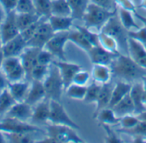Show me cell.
Returning a JSON list of instances; mask_svg holds the SVG:
<instances>
[{
    "instance_id": "74e56055",
    "label": "cell",
    "mask_w": 146,
    "mask_h": 143,
    "mask_svg": "<svg viewBox=\"0 0 146 143\" xmlns=\"http://www.w3.org/2000/svg\"><path fill=\"white\" fill-rule=\"evenodd\" d=\"M21 64L20 56H9V57H4L2 62L1 69L2 72L6 75L7 73L10 72L12 70L16 68L18 66Z\"/></svg>"
},
{
    "instance_id": "4dcf8cb0",
    "label": "cell",
    "mask_w": 146,
    "mask_h": 143,
    "mask_svg": "<svg viewBox=\"0 0 146 143\" xmlns=\"http://www.w3.org/2000/svg\"><path fill=\"white\" fill-rule=\"evenodd\" d=\"M98 39H99V45H101L106 50L114 54L121 53L119 50L118 43L112 36L100 31L98 32Z\"/></svg>"
},
{
    "instance_id": "ac0fdd59",
    "label": "cell",
    "mask_w": 146,
    "mask_h": 143,
    "mask_svg": "<svg viewBox=\"0 0 146 143\" xmlns=\"http://www.w3.org/2000/svg\"><path fill=\"white\" fill-rule=\"evenodd\" d=\"M50 113V100L44 98L43 101L35 105L33 110L31 120L36 124H44L49 121Z\"/></svg>"
},
{
    "instance_id": "836d02e7",
    "label": "cell",
    "mask_w": 146,
    "mask_h": 143,
    "mask_svg": "<svg viewBox=\"0 0 146 143\" xmlns=\"http://www.w3.org/2000/svg\"><path fill=\"white\" fill-rule=\"evenodd\" d=\"M65 90L66 95L69 98L78 101H83L86 92V86L71 84L68 87H67Z\"/></svg>"
},
{
    "instance_id": "7402d4cb",
    "label": "cell",
    "mask_w": 146,
    "mask_h": 143,
    "mask_svg": "<svg viewBox=\"0 0 146 143\" xmlns=\"http://www.w3.org/2000/svg\"><path fill=\"white\" fill-rule=\"evenodd\" d=\"M47 20L55 33L59 32L70 31V28L73 26V21H74L72 16L50 15Z\"/></svg>"
},
{
    "instance_id": "94428289",
    "label": "cell",
    "mask_w": 146,
    "mask_h": 143,
    "mask_svg": "<svg viewBox=\"0 0 146 143\" xmlns=\"http://www.w3.org/2000/svg\"><path fill=\"white\" fill-rule=\"evenodd\" d=\"M142 101H143V104L146 107V91H144V94H143V98H142Z\"/></svg>"
},
{
    "instance_id": "484cf974",
    "label": "cell",
    "mask_w": 146,
    "mask_h": 143,
    "mask_svg": "<svg viewBox=\"0 0 146 143\" xmlns=\"http://www.w3.org/2000/svg\"><path fill=\"white\" fill-rule=\"evenodd\" d=\"M41 18L43 17L39 16L37 13H16V23L20 32L39 20Z\"/></svg>"
},
{
    "instance_id": "1f68e13d",
    "label": "cell",
    "mask_w": 146,
    "mask_h": 143,
    "mask_svg": "<svg viewBox=\"0 0 146 143\" xmlns=\"http://www.w3.org/2000/svg\"><path fill=\"white\" fill-rule=\"evenodd\" d=\"M51 15L71 16V9L68 0H51Z\"/></svg>"
},
{
    "instance_id": "f907efd6",
    "label": "cell",
    "mask_w": 146,
    "mask_h": 143,
    "mask_svg": "<svg viewBox=\"0 0 146 143\" xmlns=\"http://www.w3.org/2000/svg\"><path fill=\"white\" fill-rule=\"evenodd\" d=\"M90 2L110 11H115L117 9L115 0H90Z\"/></svg>"
},
{
    "instance_id": "e0dca14e",
    "label": "cell",
    "mask_w": 146,
    "mask_h": 143,
    "mask_svg": "<svg viewBox=\"0 0 146 143\" xmlns=\"http://www.w3.org/2000/svg\"><path fill=\"white\" fill-rule=\"evenodd\" d=\"M128 52L134 61L146 69V49L140 42L129 38Z\"/></svg>"
},
{
    "instance_id": "7dc6e473",
    "label": "cell",
    "mask_w": 146,
    "mask_h": 143,
    "mask_svg": "<svg viewBox=\"0 0 146 143\" xmlns=\"http://www.w3.org/2000/svg\"><path fill=\"white\" fill-rule=\"evenodd\" d=\"M128 36L131 38H133L140 42L143 45L146 44V26L140 27L137 30L128 31Z\"/></svg>"
},
{
    "instance_id": "f6af8a7d",
    "label": "cell",
    "mask_w": 146,
    "mask_h": 143,
    "mask_svg": "<svg viewBox=\"0 0 146 143\" xmlns=\"http://www.w3.org/2000/svg\"><path fill=\"white\" fill-rule=\"evenodd\" d=\"M102 127L104 128V130H105L106 136H105V142L110 143H120L122 142V140L120 138V136L117 135V133L112 130L110 125H101Z\"/></svg>"
},
{
    "instance_id": "277c9868",
    "label": "cell",
    "mask_w": 146,
    "mask_h": 143,
    "mask_svg": "<svg viewBox=\"0 0 146 143\" xmlns=\"http://www.w3.org/2000/svg\"><path fill=\"white\" fill-rule=\"evenodd\" d=\"M43 84L45 90L46 98L52 101H61L65 87L59 69L55 64L52 63L50 66L48 74L43 80Z\"/></svg>"
},
{
    "instance_id": "60d3db41",
    "label": "cell",
    "mask_w": 146,
    "mask_h": 143,
    "mask_svg": "<svg viewBox=\"0 0 146 143\" xmlns=\"http://www.w3.org/2000/svg\"><path fill=\"white\" fill-rule=\"evenodd\" d=\"M74 27L76 29H78L79 31H80L84 36L86 38V39L90 42V43L92 46H96V45H99V39H98V33H96L92 31V29L86 27V26H78L75 25Z\"/></svg>"
},
{
    "instance_id": "ee69618b",
    "label": "cell",
    "mask_w": 146,
    "mask_h": 143,
    "mask_svg": "<svg viewBox=\"0 0 146 143\" xmlns=\"http://www.w3.org/2000/svg\"><path fill=\"white\" fill-rule=\"evenodd\" d=\"M16 13H36L33 4V0H18L16 8Z\"/></svg>"
},
{
    "instance_id": "3957f363",
    "label": "cell",
    "mask_w": 146,
    "mask_h": 143,
    "mask_svg": "<svg viewBox=\"0 0 146 143\" xmlns=\"http://www.w3.org/2000/svg\"><path fill=\"white\" fill-rule=\"evenodd\" d=\"M117 9L115 11H110L90 2L82 20H84L85 26L90 29L96 28L100 31L105 23L113 15H115Z\"/></svg>"
},
{
    "instance_id": "603a6c76",
    "label": "cell",
    "mask_w": 146,
    "mask_h": 143,
    "mask_svg": "<svg viewBox=\"0 0 146 143\" xmlns=\"http://www.w3.org/2000/svg\"><path fill=\"white\" fill-rule=\"evenodd\" d=\"M30 88V84L28 82H24L23 80L18 81V82H14V83H9L8 86V90L15 101L16 102H21L24 101L27 92Z\"/></svg>"
},
{
    "instance_id": "44dd1931",
    "label": "cell",
    "mask_w": 146,
    "mask_h": 143,
    "mask_svg": "<svg viewBox=\"0 0 146 143\" xmlns=\"http://www.w3.org/2000/svg\"><path fill=\"white\" fill-rule=\"evenodd\" d=\"M113 85L110 84V82L107 84H102L101 91L98 96V98L96 101V109L93 113V118L97 116V114L103 109L109 107L110 102L111 100V95H112V90H113Z\"/></svg>"
},
{
    "instance_id": "c3c4849f",
    "label": "cell",
    "mask_w": 146,
    "mask_h": 143,
    "mask_svg": "<svg viewBox=\"0 0 146 143\" xmlns=\"http://www.w3.org/2000/svg\"><path fill=\"white\" fill-rule=\"evenodd\" d=\"M89 80H90V74H89V72L80 69L74 75V78H73L72 84L86 86V84L89 82Z\"/></svg>"
},
{
    "instance_id": "91938a15",
    "label": "cell",
    "mask_w": 146,
    "mask_h": 143,
    "mask_svg": "<svg viewBox=\"0 0 146 143\" xmlns=\"http://www.w3.org/2000/svg\"><path fill=\"white\" fill-rule=\"evenodd\" d=\"M7 142V140L5 139V137L3 136V132L0 130V143H4Z\"/></svg>"
},
{
    "instance_id": "9c48e42d",
    "label": "cell",
    "mask_w": 146,
    "mask_h": 143,
    "mask_svg": "<svg viewBox=\"0 0 146 143\" xmlns=\"http://www.w3.org/2000/svg\"><path fill=\"white\" fill-rule=\"evenodd\" d=\"M54 33L55 32H53L48 20L43 19L34 35L27 42V47L43 49Z\"/></svg>"
},
{
    "instance_id": "8d00e7d4",
    "label": "cell",
    "mask_w": 146,
    "mask_h": 143,
    "mask_svg": "<svg viewBox=\"0 0 146 143\" xmlns=\"http://www.w3.org/2000/svg\"><path fill=\"white\" fill-rule=\"evenodd\" d=\"M15 102L8 89L0 93V114L6 113Z\"/></svg>"
},
{
    "instance_id": "8fae6325",
    "label": "cell",
    "mask_w": 146,
    "mask_h": 143,
    "mask_svg": "<svg viewBox=\"0 0 146 143\" xmlns=\"http://www.w3.org/2000/svg\"><path fill=\"white\" fill-rule=\"evenodd\" d=\"M27 47V41L21 36V34H18L16 37L4 43L2 46V52L4 57L9 56H20L21 53Z\"/></svg>"
},
{
    "instance_id": "4fadbf2b",
    "label": "cell",
    "mask_w": 146,
    "mask_h": 143,
    "mask_svg": "<svg viewBox=\"0 0 146 143\" xmlns=\"http://www.w3.org/2000/svg\"><path fill=\"white\" fill-rule=\"evenodd\" d=\"M52 63L55 64L59 69V72L63 80L64 87L66 90L67 87H68L72 84L74 75L76 74L78 71L81 69V67L76 63L68 62L67 61H53Z\"/></svg>"
},
{
    "instance_id": "9f6ffc18",
    "label": "cell",
    "mask_w": 146,
    "mask_h": 143,
    "mask_svg": "<svg viewBox=\"0 0 146 143\" xmlns=\"http://www.w3.org/2000/svg\"><path fill=\"white\" fill-rule=\"evenodd\" d=\"M133 14H134V15H135V16H136V17H137V18H138V19H139V20H140V21L145 25V26H146V16H144V15L139 14L137 11H136V12H134Z\"/></svg>"
},
{
    "instance_id": "6da1fadb",
    "label": "cell",
    "mask_w": 146,
    "mask_h": 143,
    "mask_svg": "<svg viewBox=\"0 0 146 143\" xmlns=\"http://www.w3.org/2000/svg\"><path fill=\"white\" fill-rule=\"evenodd\" d=\"M112 76L129 83L140 81L146 76V69L140 67L133 59L127 55L119 53L110 65Z\"/></svg>"
},
{
    "instance_id": "6125c7cd",
    "label": "cell",
    "mask_w": 146,
    "mask_h": 143,
    "mask_svg": "<svg viewBox=\"0 0 146 143\" xmlns=\"http://www.w3.org/2000/svg\"><path fill=\"white\" fill-rule=\"evenodd\" d=\"M4 56H3V54L2 51H0V69H1V66H2V62H3V60Z\"/></svg>"
},
{
    "instance_id": "83f0119b",
    "label": "cell",
    "mask_w": 146,
    "mask_h": 143,
    "mask_svg": "<svg viewBox=\"0 0 146 143\" xmlns=\"http://www.w3.org/2000/svg\"><path fill=\"white\" fill-rule=\"evenodd\" d=\"M74 20H82L90 3V0H68Z\"/></svg>"
},
{
    "instance_id": "db71d44e",
    "label": "cell",
    "mask_w": 146,
    "mask_h": 143,
    "mask_svg": "<svg viewBox=\"0 0 146 143\" xmlns=\"http://www.w3.org/2000/svg\"><path fill=\"white\" fill-rule=\"evenodd\" d=\"M9 84V82L7 79L4 73L3 72H0V93H2L3 90L8 89Z\"/></svg>"
},
{
    "instance_id": "d590c367",
    "label": "cell",
    "mask_w": 146,
    "mask_h": 143,
    "mask_svg": "<svg viewBox=\"0 0 146 143\" xmlns=\"http://www.w3.org/2000/svg\"><path fill=\"white\" fill-rule=\"evenodd\" d=\"M101 88H102V84L94 81V83H92V84L86 87V96L83 101L88 104L96 103L98 98V96L100 94Z\"/></svg>"
},
{
    "instance_id": "03108f58",
    "label": "cell",
    "mask_w": 146,
    "mask_h": 143,
    "mask_svg": "<svg viewBox=\"0 0 146 143\" xmlns=\"http://www.w3.org/2000/svg\"><path fill=\"white\" fill-rule=\"evenodd\" d=\"M144 46H145V49H146V44H145V45H144Z\"/></svg>"
},
{
    "instance_id": "d6986e66",
    "label": "cell",
    "mask_w": 146,
    "mask_h": 143,
    "mask_svg": "<svg viewBox=\"0 0 146 143\" xmlns=\"http://www.w3.org/2000/svg\"><path fill=\"white\" fill-rule=\"evenodd\" d=\"M144 91L145 90H144L142 83L140 81H137L133 84L129 96H130V97L133 102V105H134V108H135L134 114L135 115H139L146 110V107L143 104V101H142Z\"/></svg>"
},
{
    "instance_id": "e7e4bbea",
    "label": "cell",
    "mask_w": 146,
    "mask_h": 143,
    "mask_svg": "<svg viewBox=\"0 0 146 143\" xmlns=\"http://www.w3.org/2000/svg\"><path fill=\"white\" fill-rule=\"evenodd\" d=\"M2 46H3V43H2V40L0 38V51H2Z\"/></svg>"
},
{
    "instance_id": "9a60e30c",
    "label": "cell",
    "mask_w": 146,
    "mask_h": 143,
    "mask_svg": "<svg viewBox=\"0 0 146 143\" xmlns=\"http://www.w3.org/2000/svg\"><path fill=\"white\" fill-rule=\"evenodd\" d=\"M41 49L34 47H27L20 55L21 64L26 72V77L30 78V74L33 69L38 65V54Z\"/></svg>"
},
{
    "instance_id": "ffe728a7",
    "label": "cell",
    "mask_w": 146,
    "mask_h": 143,
    "mask_svg": "<svg viewBox=\"0 0 146 143\" xmlns=\"http://www.w3.org/2000/svg\"><path fill=\"white\" fill-rule=\"evenodd\" d=\"M133 84L129 82H126L123 80H119L113 87L111 100L110 102L109 107H113L116 103H118L121 99H123L126 96L129 95Z\"/></svg>"
},
{
    "instance_id": "816d5d0a",
    "label": "cell",
    "mask_w": 146,
    "mask_h": 143,
    "mask_svg": "<svg viewBox=\"0 0 146 143\" xmlns=\"http://www.w3.org/2000/svg\"><path fill=\"white\" fill-rule=\"evenodd\" d=\"M115 3L120 8L125 9L133 13L136 12V6L132 0H115Z\"/></svg>"
},
{
    "instance_id": "be15d7a7",
    "label": "cell",
    "mask_w": 146,
    "mask_h": 143,
    "mask_svg": "<svg viewBox=\"0 0 146 143\" xmlns=\"http://www.w3.org/2000/svg\"><path fill=\"white\" fill-rule=\"evenodd\" d=\"M140 6H141L142 8H144V9H146V0H142V1H141Z\"/></svg>"
},
{
    "instance_id": "680465c9",
    "label": "cell",
    "mask_w": 146,
    "mask_h": 143,
    "mask_svg": "<svg viewBox=\"0 0 146 143\" xmlns=\"http://www.w3.org/2000/svg\"><path fill=\"white\" fill-rule=\"evenodd\" d=\"M141 83H142V85H143V88H144V90L146 91V76L145 77H143L142 78H141Z\"/></svg>"
},
{
    "instance_id": "4316f807",
    "label": "cell",
    "mask_w": 146,
    "mask_h": 143,
    "mask_svg": "<svg viewBox=\"0 0 146 143\" xmlns=\"http://www.w3.org/2000/svg\"><path fill=\"white\" fill-rule=\"evenodd\" d=\"M117 14H118V17H119L120 21L121 22L122 26L127 31H131L133 29L137 30V29L140 28L139 25L135 21V20L133 16V12L119 7L117 9Z\"/></svg>"
},
{
    "instance_id": "681fc988",
    "label": "cell",
    "mask_w": 146,
    "mask_h": 143,
    "mask_svg": "<svg viewBox=\"0 0 146 143\" xmlns=\"http://www.w3.org/2000/svg\"><path fill=\"white\" fill-rule=\"evenodd\" d=\"M43 19H44V18H41L39 20H38L37 22L33 23V25H31L30 26H28L27 28H26L25 30H23L22 32H20L27 42L34 35V33L36 32V31H37V29H38V26H39V24H40V22H41V20Z\"/></svg>"
},
{
    "instance_id": "5b68a950",
    "label": "cell",
    "mask_w": 146,
    "mask_h": 143,
    "mask_svg": "<svg viewBox=\"0 0 146 143\" xmlns=\"http://www.w3.org/2000/svg\"><path fill=\"white\" fill-rule=\"evenodd\" d=\"M47 136L53 138L56 142H84L76 130L68 126L50 125L47 127Z\"/></svg>"
},
{
    "instance_id": "d4e9b609",
    "label": "cell",
    "mask_w": 146,
    "mask_h": 143,
    "mask_svg": "<svg viewBox=\"0 0 146 143\" xmlns=\"http://www.w3.org/2000/svg\"><path fill=\"white\" fill-rule=\"evenodd\" d=\"M116 116L119 118L127 114H134V105L129 95L126 96L118 103H116L113 107H111Z\"/></svg>"
},
{
    "instance_id": "11a10c76",
    "label": "cell",
    "mask_w": 146,
    "mask_h": 143,
    "mask_svg": "<svg viewBox=\"0 0 146 143\" xmlns=\"http://www.w3.org/2000/svg\"><path fill=\"white\" fill-rule=\"evenodd\" d=\"M6 14H7V13L5 12V10L3 8V6L0 4V26L2 25L3 21L4 20V19L6 17Z\"/></svg>"
},
{
    "instance_id": "30bf717a",
    "label": "cell",
    "mask_w": 146,
    "mask_h": 143,
    "mask_svg": "<svg viewBox=\"0 0 146 143\" xmlns=\"http://www.w3.org/2000/svg\"><path fill=\"white\" fill-rule=\"evenodd\" d=\"M20 34L16 23V12L12 11L6 14L4 20L0 26V38L3 44Z\"/></svg>"
},
{
    "instance_id": "bcb514c9",
    "label": "cell",
    "mask_w": 146,
    "mask_h": 143,
    "mask_svg": "<svg viewBox=\"0 0 146 143\" xmlns=\"http://www.w3.org/2000/svg\"><path fill=\"white\" fill-rule=\"evenodd\" d=\"M54 56L50 52H49L45 49H41L38 54V64L44 65V66H50L53 62Z\"/></svg>"
},
{
    "instance_id": "d6a6232c",
    "label": "cell",
    "mask_w": 146,
    "mask_h": 143,
    "mask_svg": "<svg viewBox=\"0 0 146 143\" xmlns=\"http://www.w3.org/2000/svg\"><path fill=\"white\" fill-rule=\"evenodd\" d=\"M33 4L39 16L48 19L51 15V0H33Z\"/></svg>"
},
{
    "instance_id": "f546056e",
    "label": "cell",
    "mask_w": 146,
    "mask_h": 143,
    "mask_svg": "<svg viewBox=\"0 0 146 143\" xmlns=\"http://www.w3.org/2000/svg\"><path fill=\"white\" fill-rule=\"evenodd\" d=\"M68 41L76 44L78 47H80L86 52H88L90 50V49L92 47V45L86 39V38L84 36V34L76 28L74 31H69Z\"/></svg>"
},
{
    "instance_id": "7bdbcfd3",
    "label": "cell",
    "mask_w": 146,
    "mask_h": 143,
    "mask_svg": "<svg viewBox=\"0 0 146 143\" xmlns=\"http://www.w3.org/2000/svg\"><path fill=\"white\" fill-rule=\"evenodd\" d=\"M5 76L9 83L18 82V81L23 80V78L26 77V72H25V69H24L22 64H21L16 68L12 70L10 72L7 73Z\"/></svg>"
},
{
    "instance_id": "ba28073f",
    "label": "cell",
    "mask_w": 146,
    "mask_h": 143,
    "mask_svg": "<svg viewBox=\"0 0 146 143\" xmlns=\"http://www.w3.org/2000/svg\"><path fill=\"white\" fill-rule=\"evenodd\" d=\"M0 130L3 133L14 134V133H33L39 131L40 129L34 125L28 124L27 122L20 121L12 118L6 117L0 122Z\"/></svg>"
},
{
    "instance_id": "e575fe53",
    "label": "cell",
    "mask_w": 146,
    "mask_h": 143,
    "mask_svg": "<svg viewBox=\"0 0 146 143\" xmlns=\"http://www.w3.org/2000/svg\"><path fill=\"white\" fill-rule=\"evenodd\" d=\"M118 132L122 133V134H126L128 136H140L143 137L146 140V121L145 120H141L133 128L131 129H127V130H124V129H119L117 130Z\"/></svg>"
},
{
    "instance_id": "f35d334b",
    "label": "cell",
    "mask_w": 146,
    "mask_h": 143,
    "mask_svg": "<svg viewBox=\"0 0 146 143\" xmlns=\"http://www.w3.org/2000/svg\"><path fill=\"white\" fill-rule=\"evenodd\" d=\"M50 66H44V65H40L38 64L31 72L30 74V79L32 80H38V81H43L45 77L48 74Z\"/></svg>"
},
{
    "instance_id": "5bb4252c",
    "label": "cell",
    "mask_w": 146,
    "mask_h": 143,
    "mask_svg": "<svg viewBox=\"0 0 146 143\" xmlns=\"http://www.w3.org/2000/svg\"><path fill=\"white\" fill-rule=\"evenodd\" d=\"M33 107L25 101L15 102L12 107L5 113L6 117L12 118L20 121L27 122L33 115Z\"/></svg>"
},
{
    "instance_id": "f5cc1de1",
    "label": "cell",
    "mask_w": 146,
    "mask_h": 143,
    "mask_svg": "<svg viewBox=\"0 0 146 143\" xmlns=\"http://www.w3.org/2000/svg\"><path fill=\"white\" fill-rule=\"evenodd\" d=\"M18 0H0V4L4 9L5 12L8 14L12 11H15L16 4Z\"/></svg>"
},
{
    "instance_id": "f1b7e54d",
    "label": "cell",
    "mask_w": 146,
    "mask_h": 143,
    "mask_svg": "<svg viewBox=\"0 0 146 143\" xmlns=\"http://www.w3.org/2000/svg\"><path fill=\"white\" fill-rule=\"evenodd\" d=\"M100 123V125H119L120 123V118L116 116L115 112L110 107H106L103 110H101L97 116L95 117Z\"/></svg>"
},
{
    "instance_id": "7a4b0ae2",
    "label": "cell",
    "mask_w": 146,
    "mask_h": 143,
    "mask_svg": "<svg viewBox=\"0 0 146 143\" xmlns=\"http://www.w3.org/2000/svg\"><path fill=\"white\" fill-rule=\"evenodd\" d=\"M109 35L112 36L117 42L119 50L121 53L124 55H129L128 52V31L122 26L120 19L118 17L117 12L115 15H113L102 27L100 30ZM99 31V32H100Z\"/></svg>"
},
{
    "instance_id": "2e32d148",
    "label": "cell",
    "mask_w": 146,
    "mask_h": 143,
    "mask_svg": "<svg viewBox=\"0 0 146 143\" xmlns=\"http://www.w3.org/2000/svg\"><path fill=\"white\" fill-rule=\"evenodd\" d=\"M44 98H46V94L43 81L32 80L29 90L24 101L33 107L43 101Z\"/></svg>"
},
{
    "instance_id": "b9f144b4",
    "label": "cell",
    "mask_w": 146,
    "mask_h": 143,
    "mask_svg": "<svg viewBox=\"0 0 146 143\" xmlns=\"http://www.w3.org/2000/svg\"><path fill=\"white\" fill-rule=\"evenodd\" d=\"M33 133H14L7 134L9 136V141L10 142L15 143H30L35 142L36 141L33 138Z\"/></svg>"
},
{
    "instance_id": "cb8c5ba5",
    "label": "cell",
    "mask_w": 146,
    "mask_h": 143,
    "mask_svg": "<svg viewBox=\"0 0 146 143\" xmlns=\"http://www.w3.org/2000/svg\"><path fill=\"white\" fill-rule=\"evenodd\" d=\"M92 76L95 82L104 84L110 82L112 78V72L110 66L101 65V64H93L92 70Z\"/></svg>"
},
{
    "instance_id": "7c38bea8",
    "label": "cell",
    "mask_w": 146,
    "mask_h": 143,
    "mask_svg": "<svg viewBox=\"0 0 146 143\" xmlns=\"http://www.w3.org/2000/svg\"><path fill=\"white\" fill-rule=\"evenodd\" d=\"M87 54L92 64H101V65L110 66L119 53L114 54L106 50L101 45H96V46H92L90 49V50L87 52Z\"/></svg>"
},
{
    "instance_id": "52a82bcc",
    "label": "cell",
    "mask_w": 146,
    "mask_h": 143,
    "mask_svg": "<svg viewBox=\"0 0 146 143\" xmlns=\"http://www.w3.org/2000/svg\"><path fill=\"white\" fill-rule=\"evenodd\" d=\"M68 32H59L54 33V35L46 43L44 49H47L52 54L54 57L58 58L60 61H67L65 54V45L68 41Z\"/></svg>"
},
{
    "instance_id": "6f0895ef",
    "label": "cell",
    "mask_w": 146,
    "mask_h": 143,
    "mask_svg": "<svg viewBox=\"0 0 146 143\" xmlns=\"http://www.w3.org/2000/svg\"><path fill=\"white\" fill-rule=\"evenodd\" d=\"M138 117H139L141 120H145L146 121V110L145 111V112H143L142 113L139 114V115H138Z\"/></svg>"
},
{
    "instance_id": "8992f818",
    "label": "cell",
    "mask_w": 146,
    "mask_h": 143,
    "mask_svg": "<svg viewBox=\"0 0 146 143\" xmlns=\"http://www.w3.org/2000/svg\"><path fill=\"white\" fill-rule=\"evenodd\" d=\"M49 122L53 125L68 126L73 129H75L76 130L80 129V127L69 117L61 101L50 100V113L49 117Z\"/></svg>"
},
{
    "instance_id": "ab89813d",
    "label": "cell",
    "mask_w": 146,
    "mask_h": 143,
    "mask_svg": "<svg viewBox=\"0 0 146 143\" xmlns=\"http://www.w3.org/2000/svg\"><path fill=\"white\" fill-rule=\"evenodd\" d=\"M140 121V119L138 117V115L135 114H127L120 118V123L121 129L127 130L134 127Z\"/></svg>"
}]
</instances>
